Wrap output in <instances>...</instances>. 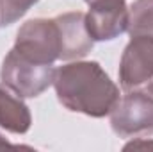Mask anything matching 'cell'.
<instances>
[{"label":"cell","mask_w":153,"mask_h":152,"mask_svg":"<svg viewBox=\"0 0 153 152\" xmlns=\"http://www.w3.org/2000/svg\"><path fill=\"white\" fill-rule=\"evenodd\" d=\"M59 102L73 111L102 118L111 114L119 100V90L94 61H78L61 66L53 79Z\"/></svg>","instance_id":"6da1fadb"},{"label":"cell","mask_w":153,"mask_h":152,"mask_svg":"<svg viewBox=\"0 0 153 152\" xmlns=\"http://www.w3.org/2000/svg\"><path fill=\"white\" fill-rule=\"evenodd\" d=\"M119 84L153 99V38L132 36L119 65Z\"/></svg>","instance_id":"277c9868"},{"label":"cell","mask_w":153,"mask_h":152,"mask_svg":"<svg viewBox=\"0 0 153 152\" xmlns=\"http://www.w3.org/2000/svg\"><path fill=\"white\" fill-rule=\"evenodd\" d=\"M13 48L29 61L52 65L61 56V34L55 18H36L23 23Z\"/></svg>","instance_id":"3957f363"},{"label":"cell","mask_w":153,"mask_h":152,"mask_svg":"<svg viewBox=\"0 0 153 152\" xmlns=\"http://www.w3.org/2000/svg\"><path fill=\"white\" fill-rule=\"evenodd\" d=\"M139 147H143V149H146V147H153V143H137V141H134V143H130V145H126L125 149H126V150H130V149H139Z\"/></svg>","instance_id":"8fae6325"},{"label":"cell","mask_w":153,"mask_h":152,"mask_svg":"<svg viewBox=\"0 0 153 152\" xmlns=\"http://www.w3.org/2000/svg\"><path fill=\"white\" fill-rule=\"evenodd\" d=\"M130 11L125 0H107L89 5L85 27L93 41H109L128 31Z\"/></svg>","instance_id":"8992f818"},{"label":"cell","mask_w":153,"mask_h":152,"mask_svg":"<svg viewBox=\"0 0 153 152\" xmlns=\"http://www.w3.org/2000/svg\"><path fill=\"white\" fill-rule=\"evenodd\" d=\"M111 125L121 138L153 134V99L137 91H126L111 111Z\"/></svg>","instance_id":"5b68a950"},{"label":"cell","mask_w":153,"mask_h":152,"mask_svg":"<svg viewBox=\"0 0 153 152\" xmlns=\"http://www.w3.org/2000/svg\"><path fill=\"white\" fill-rule=\"evenodd\" d=\"M5 147H13V145H11L7 140H4V136L0 134V149H5Z\"/></svg>","instance_id":"7c38bea8"},{"label":"cell","mask_w":153,"mask_h":152,"mask_svg":"<svg viewBox=\"0 0 153 152\" xmlns=\"http://www.w3.org/2000/svg\"><path fill=\"white\" fill-rule=\"evenodd\" d=\"M39 0H0V27L18 22Z\"/></svg>","instance_id":"30bf717a"},{"label":"cell","mask_w":153,"mask_h":152,"mask_svg":"<svg viewBox=\"0 0 153 152\" xmlns=\"http://www.w3.org/2000/svg\"><path fill=\"white\" fill-rule=\"evenodd\" d=\"M55 68L52 65H39L20 56L14 48L4 57L0 81L20 99H32L41 95L53 84Z\"/></svg>","instance_id":"7a4b0ae2"},{"label":"cell","mask_w":153,"mask_h":152,"mask_svg":"<svg viewBox=\"0 0 153 152\" xmlns=\"http://www.w3.org/2000/svg\"><path fill=\"white\" fill-rule=\"evenodd\" d=\"M30 122L29 108L16 99L11 90L0 88V127L14 134H23L30 129Z\"/></svg>","instance_id":"ba28073f"},{"label":"cell","mask_w":153,"mask_h":152,"mask_svg":"<svg viewBox=\"0 0 153 152\" xmlns=\"http://www.w3.org/2000/svg\"><path fill=\"white\" fill-rule=\"evenodd\" d=\"M128 32L130 36L153 38V0H135L128 9Z\"/></svg>","instance_id":"9c48e42d"},{"label":"cell","mask_w":153,"mask_h":152,"mask_svg":"<svg viewBox=\"0 0 153 152\" xmlns=\"http://www.w3.org/2000/svg\"><path fill=\"white\" fill-rule=\"evenodd\" d=\"M85 2L91 5V4H96V2H107V0H85Z\"/></svg>","instance_id":"4fadbf2b"},{"label":"cell","mask_w":153,"mask_h":152,"mask_svg":"<svg viewBox=\"0 0 153 152\" xmlns=\"http://www.w3.org/2000/svg\"><path fill=\"white\" fill-rule=\"evenodd\" d=\"M55 22L59 25V34H61L59 59H62V61L80 59L91 52L93 38L87 32L84 13H80V11L64 13V14L55 16Z\"/></svg>","instance_id":"52a82bcc"}]
</instances>
